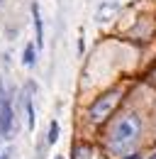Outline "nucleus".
Returning <instances> with one entry per match:
<instances>
[{
	"label": "nucleus",
	"instance_id": "4",
	"mask_svg": "<svg viewBox=\"0 0 156 159\" xmlns=\"http://www.w3.org/2000/svg\"><path fill=\"white\" fill-rule=\"evenodd\" d=\"M117 10H119V5H117V2H105V5H100V7H98L95 20H98V22H107V20H112V17L117 15Z\"/></svg>",
	"mask_w": 156,
	"mask_h": 159
},
{
	"label": "nucleus",
	"instance_id": "12",
	"mask_svg": "<svg viewBox=\"0 0 156 159\" xmlns=\"http://www.w3.org/2000/svg\"><path fill=\"white\" fill-rule=\"evenodd\" d=\"M0 135H2V125H0Z\"/></svg>",
	"mask_w": 156,
	"mask_h": 159
},
{
	"label": "nucleus",
	"instance_id": "10",
	"mask_svg": "<svg viewBox=\"0 0 156 159\" xmlns=\"http://www.w3.org/2000/svg\"><path fill=\"white\" fill-rule=\"evenodd\" d=\"M127 159H139V157H136V154H132V157H127Z\"/></svg>",
	"mask_w": 156,
	"mask_h": 159
},
{
	"label": "nucleus",
	"instance_id": "11",
	"mask_svg": "<svg viewBox=\"0 0 156 159\" xmlns=\"http://www.w3.org/2000/svg\"><path fill=\"white\" fill-rule=\"evenodd\" d=\"M149 159H156V152H154V154H151V157H149Z\"/></svg>",
	"mask_w": 156,
	"mask_h": 159
},
{
	"label": "nucleus",
	"instance_id": "2",
	"mask_svg": "<svg viewBox=\"0 0 156 159\" xmlns=\"http://www.w3.org/2000/svg\"><path fill=\"white\" fill-rule=\"evenodd\" d=\"M117 100H119V93H117V91H110V93H105L102 98H98L95 103L90 105V120H95V122L105 120L112 110H115Z\"/></svg>",
	"mask_w": 156,
	"mask_h": 159
},
{
	"label": "nucleus",
	"instance_id": "8",
	"mask_svg": "<svg viewBox=\"0 0 156 159\" xmlns=\"http://www.w3.org/2000/svg\"><path fill=\"white\" fill-rule=\"evenodd\" d=\"M56 139H58V122L54 120V122L49 125V144H54Z\"/></svg>",
	"mask_w": 156,
	"mask_h": 159
},
{
	"label": "nucleus",
	"instance_id": "7",
	"mask_svg": "<svg viewBox=\"0 0 156 159\" xmlns=\"http://www.w3.org/2000/svg\"><path fill=\"white\" fill-rule=\"evenodd\" d=\"M34 61H37V47L34 44H27L24 47V54H22V64L24 66H34Z\"/></svg>",
	"mask_w": 156,
	"mask_h": 159
},
{
	"label": "nucleus",
	"instance_id": "6",
	"mask_svg": "<svg viewBox=\"0 0 156 159\" xmlns=\"http://www.w3.org/2000/svg\"><path fill=\"white\" fill-rule=\"evenodd\" d=\"M32 17H34V32H37V49L44 47V32H41V17H39V5H32Z\"/></svg>",
	"mask_w": 156,
	"mask_h": 159
},
{
	"label": "nucleus",
	"instance_id": "3",
	"mask_svg": "<svg viewBox=\"0 0 156 159\" xmlns=\"http://www.w3.org/2000/svg\"><path fill=\"white\" fill-rule=\"evenodd\" d=\"M12 105H10V98L5 93V86L0 81V125H2V135H7L12 130Z\"/></svg>",
	"mask_w": 156,
	"mask_h": 159
},
{
	"label": "nucleus",
	"instance_id": "1",
	"mask_svg": "<svg viewBox=\"0 0 156 159\" xmlns=\"http://www.w3.org/2000/svg\"><path fill=\"white\" fill-rule=\"evenodd\" d=\"M139 135H141V120L136 115H122L110 130V149L124 152L139 139Z\"/></svg>",
	"mask_w": 156,
	"mask_h": 159
},
{
	"label": "nucleus",
	"instance_id": "5",
	"mask_svg": "<svg viewBox=\"0 0 156 159\" xmlns=\"http://www.w3.org/2000/svg\"><path fill=\"white\" fill-rule=\"evenodd\" d=\"M24 110H27V127L34 130V105H32V86H27L24 93Z\"/></svg>",
	"mask_w": 156,
	"mask_h": 159
},
{
	"label": "nucleus",
	"instance_id": "9",
	"mask_svg": "<svg viewBox=\"0 0 156 159\" xmlns=\"http://www.w3.org/2000/svg\"><path fill=\"white\" fill-rule=\"evenodd\" d=\"M10 154H12L10 149H2V152H0V159H10Z\"/></svg>",
	"mask_w": 156,
	"mask_h": 159
}]
</instances>
